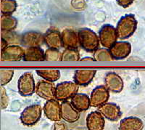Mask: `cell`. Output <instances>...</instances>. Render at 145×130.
Instances as JSON below:
<instances>
[{"label": "cell", "mask_w": 145, "mask_h": 130, "mask_svg": "<svg viewBox=\"0 0 145 130\" xmlns=\"http://www.w3.org/2000/svg\"><path fill=\"white\" fill-rule=\"evenodd\" d=\"M78 87L76 82L65 81L58 84L55 90V98L58 101H68L77 94Z\"/></svg>", "instance_id": "277c9868"}, {"label": "cell", "mask_w": 145, "mask_h": 130, "mask_svg": "<svg viewBox=\"0 0 145 130\" xmlns=\"http://www.w3.org/2000/svg\"><path fill=\"white\" fill-rule=\"evenodd\" d=\"M44 43L50 49H61L63 47L62 34L58 30L50 28L44 34Z\"/></svg>", "instance_id": "5bb4252c"}, {"label": "cell", "mask_w": 145, "mask_h": 130, "mask_svg": "<svg viewBox=\"0 0 145 130\" xmlns=\"http://www.w3.org/2000/svg\"><path fill=\"white\" fill-rule=\"evenodd\" d=\"M9 45H7V43L5 41L4 39H2V50L4 49L5 48H6L7 47H8Z\"/></svg>", "instance_id": "836d02e7"}, {"label": "cell", "mask_w": 145, "mask_h": 130, "mask_svg": "<svg viewBox=\"0 0 145 130\" xmlns=\"http://www.w3.org/2000/svg\"><path fill=\"white\" fill-rule=\"evenodd\" d=\"M44 112L48 119L58 122L61 120V104L56 99L47 100L44 106Z\"/></svg>", "instance_id": "ba28073f"}, {"label": "cell", "mask_w": 145, "mask_h": 130, "mask_svg": "<svg viewBox=\"0 0 145 130\" xmlns=\"http://www.w3.org/2000/svg\"><path fill=\"white\" fill-rule=\"evenodd\" d=\"M36 74L46 81L54 82L60 77V71L57 69H41L37 70Z\"/></svg>", "instance_id": "603a6c76"}, {"label": "cell", "mask_w": 145, "mask_h": 130, "mask_svg": "<svg viewBox=\"0 0 145 130\" xmlns=\"http://www.w3.org/2000/svg\"><path fill=\"white\" fill-rule=\"evenodd\" d=\"M14 75V71L12 69H1L0 70V83L3 87L8 84L12 80Z\"/></svg>", "instance_id": "f1b7e54d"}, {"label": "cell", "mask_w": 145, "mask_h": 130, "mask_svg": "<svg viewBox=\"0 0 145 130\" xmlns=\"http://www.w3.org/2000/svg\"><path fill=\"white\" fill-rule=\"evenodd\" d=\"M80 54L77 49L65 48L62 53L61 60L63 61H77L79 60Z\"/></svg>", "instance_id": "83f0119b"}, {"label": "cell", "mask_w": 145, "mask_h": 130, "mask_svg": "<svg viewBox=\"0 0 145 130\" xmlns=\"http://www.w3.org/2000/svg\"><path fill=\"white\" fill-rule=\"evenodd\" d=\"M94 58L97 61H111L114 60L110 49L107 48H99L94 51Z\"/></svg>", "instance_id": "4316f807"}, {"label": "cell", "mask_w": 145, "mask_h": 130, "mask_svg": "<svg viewBox=\"0 0 145 130\" xmlns=\"http://www.w3.org/2000/svg\"><path fill=\"white\" fill-rule=\"evenodd\" d=\"M110 97L109 90L105 86H99L94 88L91 94V106L99 108L107 102Z\"/></svg>", "instance_id": "9c48e42d"}, {"label": "cell", "mask_w": 145, "mask_h": 130, "mask_svg": "<svg viewBox=\"0 0 145 130\" xmlns=\"http://www.w3.org/2000/svg\"><path fill=\"white\" fill-rule=\"evenodd\" d=\"M116 1H117V3L123 8L129 7L134 2V0H116Z\"/></svg>", "instance_id": "1f68e13d"}, {"label": "cell", "mask_w": 145, "mask_h": 130, "mask_svg": "<svg viewBox=\"0 0 145 130\" xmlns=\"http://www.w3.org/2000/svg\"><path fill=\"white\" fill-rule=\"evenodd\" d=\"M17 2L15 0H2L1 12L4 15H11L16 10Z\"/></svg>", "instance_id": "484cf974"}, {"label": "cell", "mask_w": 145, "mask_h": 130, "mask_svg": "<svg viewBox=\"0 0 145 130\" xmlns=\"http://www.w3.org/2000/svg\"><path fill=\"white\" fill-rule=\"evenodd\" d=\"M80 46L87 52H94L99 48V39L90 28H83L78 31Z\"/></svg>", "instance_id": "6da1fadb"}, {"label": "cell", "mask_w": 145, "mask_h": 130, "mask_svg": "<svg viewBox=\"0 0 145 130\" xmlns=\"http://www.w3.org/2000/svg\"><path fill=\"white\" fill-rule=\"evenodd\" d=\"M25 49L19 45H10L2 50V61H19L23 59Z\"/></svg>", "instance_id": "30bf717a"}, {"label": "cell", "mask_w": 145, "mask_h": 130, "mask_svg": "<svg viewBox=\"0 0 145 130\" xmlns=\"http://www.w3.org/2000/svg\"><path fill=\"white\" fill-rule=\"evenodd\" d=\"M98 111L104 116V118L111 121H116L122 115V112L119 106L116 103L112 102H106L98 108Z\"/></svg>", "instance_id": "8fae6325"}, {"label": "cell", "mask_w": 145, "mask_h": 130, "mask_svg": "<svg viewBox=\"0 0 145 130\" xmlns=\"http://www.w3.org/2000/svg\"><path fill=\"white\" fill-rule=\"evenodd\" d=\"M97 71L92 69L77 70L75 73L74 81L78 85L85 86L92 81Z\"/></svg>", "instance_id": "ffe728a7"}, {"label": "cell", "mask_w": 145, "mask_h": 130, "mask_svg": "<svg viewBox=\"0 0 145 130\" xmlns=\"http://www.w3.org/2000/svg\"><path fill=\"white\" fill-rule=\"evenodd\" d=\"M44 43V35L37 32H28L22 35V44L25 47H40Z\"/></svg>", "instance_id": "7c38bea8"}, {"label": "cell", "mask_w": 145, "mask_h": 130, "mask_svg": "<svg viewBox=\"0 0 145 130\" xmlns=\"http://www.w3.org/2000/svg\"><path fill=\"white\" fill-rule=\"evenodd\" d=\"M36 87L34 79L31 73H24L18 80V92L23 97L32 95L36 92Z\"/></svg>", "instance_id": "8992f818"}, {"label": "cell", "mask_w": 145, "mask_h": 130, "mask_svg": "<svg viewBox=\"0 0 145 130\" xmlns=\"http://www.w3.org/2000/svg\"><path fill=\"white\" fill-rule=\"evenodd\" d=\"M137 27V20L134 15L122 17L116 26L118 36L120 39H125L134 34Z\"/></svg>", "instance_id": "7a4b0ae2"}, {"label": "cell", "mask_w": 145, "mask_h": 130, "mask_svg": "<svg viewBox=\"0 0 145 130\" xmlns=\"http://www.w3.org/2000/svg\"><path fill=\"white\" fill-rule=\"evenodd\" d=\"M118 38L117 30L111 25L106 24L103 26L99 32V39L101 45L107 49L112 47L117 42Z\"/></svg>", "instance_id": "5b68a950"}, {"label": "cell", "mask_w": 145, "mask_h": 130, "mask_svg": "<svg viewBox=\"0 0 145 130\" xmlns=\"http://www.w3.org/2000/svg\"><path fill=\"white\" fill-rule=\"evenodd\" d=\"M63 47L77 49L80 46L78 33L72 29H65L62 32Z\"/></svg>", "instance_id": "e0dca14e"}, {"label": "cell", "mask_w": 145, "mask_h": 130, "mask_svg": "<svg viewBox=\"0 0 145 130\" xmlns=\"http://www.w3.org/2000/svg\"><path fill=\"white\" fill-rule=\"evenodd\" d=\"M86 127L88 130H103L105 127L104 116L99 111H93L87 116Z\"/></svg>", "instance_id": "ac0fdd59"}, {"label": "cell", "mask_w": 145, "mask_h": 130, "mask_svg": "<svg viewBox=\"0 0 145 130\" xmlns=\"http://www.w3.org/2000/svg\"><path fill=\"white\" fill-rule=\"evenodd\" d=\"M105 84L109 91L115 93L120 92L123 89V81L119 75L114 72L108 73L105 77Z\"/></svg>", "instance_id": "9a60e30c"}, {"label": "cell", "mask_w": 145, "mask_h": 130, "mask_svg": "<svg viewBox=\"0 0 145 130\" xmlns=\"http://www.w3.org/2000/svg\"><path fill=\"white\" fill-rule=\"evenodd\" d=\"M55 90L56 87L53 82H50L43 79L36 84V93L39 97L46 100H51L55 98Z\"/></svg>", "instance_id": "52a82bcc"}, {"label": "cell", "mask_w": 145, "mask_h": 130, "mask_svg": "<svg viewBox=\"0 0 145 130\" xmlns=\"http://www.w3.org/2000/svg\"><path fill=\"white\" fill-rule=\"evenodd\" d=\"M71 103L78 110L83 112L91 106L90 97L85 94H76L71 99Z\"/></svg>", "instance_id": "44dd1931"}, {"label": "cell", "mask_w": 145, "mask_h": 130, "mask_svg": "<svg viewBox=\"0 0 145 130\" xmlns=\"http://www.w3.org/2000/svg\"><path fill=\"white\" fill-rule=\"evenodd\" d=\"M2 39L5 40L10 45H19L22 44V36L14 31L12 32H2Z\"/></svg>", "instance_id": "d4e9b609"}, {"label": "cell", "mask_w": 145, "mask_h": 130, "mask_svg": "<svg viewBox=\"0 0 145 130\" xmlns=\"http://www.w3.org/2000/svg\"><path fill=\"white\" fill-rule=\"evenodd\" d=\"M81 60H82V61H85V60L94 61V60H94V58H90V57H88V58H82V59H81Z\"/></svg>", "instance_id": "e575fe53"}, {"label": "cell", "mask_w": 145, "mask_h": 130, "mask_svg": "<svg viewBox=\"0 0 145 130\" xmlns=\"http://www.w3.org/2000/svg\"><path fill=\"white\" fill-rule=\"evenodd\" d=\"M79 110H78L72 106L71 102L64 101L61 103V117L62 119L68 123H74L80 118Z\"/></svg>", "instance_id": "4fadbf2b"}, {"label": "cell", "mask_w": 145, "mask_h": 130, "mask_svg": "<svg viewBox=\"0 0 145 130\" xmlns=\"http://www.w3.org/2000/svg\"><path fill=\"white\" fill-rule=\"evenodd\" d=\"M45 52L41 47H28L25 49L23 60L42 61L45 60Z\"/></svg>", "instance_id": "7402d4cb"}, {"label": "cell", "mask_w": 145, "mask_h": 130, "mask_svg": "<svg viewBox=\"0 0 145 130\" xmlns=\"http://www.w3.org/2000/svg\"><path fill=\"white\" fill-rule=\"evenodd\" d=\"M45 60H61L62 53L56 49H50L49 48L46 49L44 53Z\"/></svg>", "instance_id": "f546056e"}, {"label": "cell", "mask_w": 145, "mask_h": 130, "mask_svg": "<svg viewBox=\"0 0 145 130\" xmlns=\"http://www.w3.org/2000/svg\"><path fill=\"white\" fill-rule=\"evenodd\" d=\"M0 103H1V108L5 109L8 106L9 104V97L7 94V92H6V89L3 87L2 86L1 87V91H0Z\"/></svg>", "instance_id": "4dcf8cb0"}, {"label": "cell", "mask_w": 145, "mask_h": 130, "mask_svg": "<svg viewBox=\"0 0 145 130\" xmlns=\"http://www.w3.org/2000/svg\"><path fill=\"white\" fill-rule=\"evenodd\" d=\"M144 122L138 117L129 116L120 121L119 130H142Z\"/></svg>", "instance_id": "d6986e66"}, {"label": "cell", "mask_w": 145, "mask_h": 130, "mask_svg": "<svg viewBox=\"0 0 145 130\" xmlns=\"http://www.w3.org/2000/svg\"><path fill=\"white\" fill-rule=\"evenodd\" d=\"M58 122H56L54 124L53 130H67V127L65 125L64 123H58Z\"/></svg>", "instance_id": "d6a6232c"}, {"label": "cell", "mask_w": 145, "mask_h": 130, "mask_svg": "<svg viewBox=\"0 0 145 130\" xmlns=\"http://www.w3.org/2000/svg\"><path fill=\"white\" fill-rule=\"evenodd\" d=\"M18 25L16 18L11 15H2L1 17V28L2 32H12L15 29Z\"/></svg>", "instance_id": "cb8c5ba5"}, {"label": "cell", "mask_w": 145, "mask_h": 130, "mask_svg": "<svg viewBox=\"0 0 145 130\" xmlns=\"http://www.w3.org/2000/svg\"><path fill=\"white\" fill-rule=\"evenodd\" d=\"M42 114V108L38 104L28 106L21 113L20 119L23 125L31 127L35 125L40 120Z\"/></svg>", "instance_id": "3957f363"}, {"label": "cell", "mask_w": 145, "mask_h": 130, "mask_svg": "<svg viewBox=\"0 0 145 130\" xmlns=\"http://www.w3.org/2000/svg\"><path fill=\"white\" fill-rule=\"evenodd\" d=\"M109 49L114 60H122L129 55L131 51V45L127 41H118Z\"/></svg>", "instance_id": "2e32d148"}]
</instances>
